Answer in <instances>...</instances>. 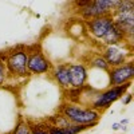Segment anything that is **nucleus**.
Listing matches in <instances>:
<instances>
[{"label":"nucleus","instance_id":"nucleus-1","mask_svg":"<svg viewBox=\"0 0 134 134\" xmlns=\"http://www.w3.org/2000/svg\"><path fill=\"white\" fill-rule=\"evenodd\" d=\"M87 31L97 40L102 42L105 46L127 43L124 32L118 28L111 15H102V16H95V18L88 19Z\"/></svg>","mask_w":134,"mask_h":134},{"label":"nucleus","instance_id":"nucleus-2","mask_svg":"<svg viewBox=\"0 0 134 134\" xmlns=\"http://www.w3.org/2000/svg\"><path fill=\"white\" fill-rule=\"evenodd\" d=\"M60 114L69 119L72 124L76 125H86L88 127L95 126L99 119H100V113L98 110H94L91 107H86L78 103H64L60 107Z\"/></svg>","mask_w":134,"mask_h":134},{"label":"nucleus","instance_id":"nucleus-3","mask_svg":"<svg viewBox=\"0 0 134 134\" xmlns=\"http://www.w3.org/2000/svg\"><path fill=\"white\" fill-rule=\"evenodd\" d=\"M115 24L124 32L127 43H131L134 31V4L133 0H121L118 7L111 14Z\"/></svg>","mask_w":134,"mask_h":134},{"label":"nucleus","instance_id":"nucleus-4","mask_svg":"<svg viewBox=\"0 0 134 134\" xmlns=\"http://www.w3.org/2000/svg\"><path fill=\"white\" fill-rule=\"evenodd\" d=\"M121 0H81L78 9L79 14L88 20L95 16L111 15Z\"/></svg>","mask_w":134,"mask_h":134},{"label":"nucleus","instance_id":"nucleus-5","mask_svg":"<svg viewBox=\"0 0 134 134\" xmlns=\"http://www.w3.org/2000/svg\"><path fill=\"white\" fill-rule=\"evenodd\" d=\"M27 58H28L27 50L16 48L9 51L4 62L7 69V75H11L14 78H23L30 75L27 70Z\"/></svg>","mask_w":134,"mask_h":134},{"label":"nucleus","instance_id":"nucleus-6","mask_svg":"<svg viewBox=\"0 0 134 134\" xmlns=\"http://www.w3.org/2000/svg\"><path fill=\"white\" fill-rule=\"evenodd\" d=\"M130 86H131V82L119 85V86H110L109 90L95 95V98L91 102V109L98 110V111L107 109L110 105H113L121 97H124L126 94V91L130 88Z\"/></svg>","mask_w":134,"mask_h":134},{"label":"nucleus","instance_id":"nucleus-7","mask_svg":"<svg viewBox=\"0 0 134 134\" xmlns=\"http://www.w3.org/2000/svg\"><path fill=\"white\" fill-rule=\"evenodd\" d=\"M52 69L51 62L39 48H34L28 51L27 58V70L30 75H43L48 74Z\"/></svg>","mask_w":134,"mask_h":134},{"label":"nucleus","instance_id":"nucleus-8","mask_svg":"<svg viewBox=\"0 0 134 134\" xmlns=\"http://www.w3.org/2000/svg\"><path fill=\"white\" fill-rule=\"evenodd\" d=\"M126 43L122 44H109L102 47V57L107 62L109 67H115L124 64L131 57V51H126Z\"/></svg>","mask_w":134,"mask_h":134},{"label":"nucleus","instance_id":"nucleus-9","mask_svg":"<svg viewBox=\"0 0 134 134\" xmlns=\"http://www.w3.org/2000/svg\"><path fill=\"white\" fill-rule=\"evenodd\" d=\"M107 74H109V86H119L131 82L134 78V63L133 60H127L124 64L110 67L107 70Z\"/></svg>","mask_w":134,"mask_h":134},{"label":"nucleus","instance_id":"nucleus-10","mask_svg":"<svg viewBox=\"0 0 134 134\" xmlns=\"http://www.w3.org/2000/svg\"><path fill=\"white\" fill-rule=\"evenodd\" d=\"M87 67L83 63H70L69 64V83L71 88L81 90L87 83Z\"/></svg>","mask_w":134,"mask_h":134},{"label":"nucleus","instance_id":"nucleus-11","mask_svg":"<svg viewBox=\"0 0 134 134\" xmlns=\"http://www.w3.org/2000/svg\"><path fill=\"white\" fill-rule=\"evenodd\" d=\"M50 74H51V78L55 81V83L59 85L62 88H70V83H69V63L52 66Z\"/></svg>","mask_w":134,"mask_h":134},{"label":"nucleus","instance_id":"nucleus-12","mask_svg":"<svg viewBox=\"0 0 134 134\" xmlns=\"http://www.w3.org/2000/svg\"><path fill=\"white\" fill-rule=\"evenodd\" d=\"M88 66H90V67H95V69H99V70H105V71H107L110 69L107 62L102 57V54L93 55V57L90 58V60H88Z\"/></svg>","mask_w":134,"mask_h":134},{"label":"nucleus","instance_id":"nucleus-13","mask_svg":"<svg viewBox=\"0 0 134 134\" xmlns=\"http://www.w3.org/2000/svg\"><path fill=\"white\" fill-rule=\"evenodd\" d=\"M11 134H31V122L24 119L19 121V124L15 126L14 131Z\"/></svg>","mask_w":134,"mask_h":134},{"label":"nucleus","instance_id":"nucleus-14","mask_svg":"<svg viewBox=\"0 0 134 134\" xmlns=\"http://www.w3.org/2000/svg\"><path fill=\"white\" fill-rule=\"evenodd\" d=\"M31 134H50L46 124H31Z\"/></svg>","mask_w":134,"mask_h":134},{"label":"nucleus","instance_id":"nucleus-15","mask_svg":"<svg viewBox=\"0 0 134 134\" xmlns=\"http://www.w3.org/2000/svg\"><path fill=\"white\" fill-rule=\"evenodd\" d=\"M7 69H5V64H4V60L0 59V87H2L5 81H7Z\"/></svg>","mask_w":134,"mask_h":134},{"label":"nucleus","instance_id":"nucleus-16","mask_svg":"<svg viewBox=\"0 0 134 134\" xmlns=\"http://www.w3.org/2000/svg\"><path fill=\"white\" fill-rule=\"evenodd\" d=\"M47 129L50 131V134H66V131L63 130V127L58 126V125H54V124H48Z\"/></svg>","mask_w":134,"mask_h":134},{"label":"nucleus","instance_id":"nucleus-17","mask_svg":"<svg viewBox=\"0 0 134 134\" xmlns=\"http://www.w3.org/2000/svg\"><path fill=\"white\" fill-rule=\"evenodd\" d=\"M111 129L113 130H126V126H124V125H121L119 122H117V124H113V126H111Z\"/></svg>","mask_w":134,"mask_h":134},{"label":"nucleus","instance_id":"nucleus-18","mask_svg":"<svg viewBox=\"0 0 134 134\" xmlns=\"http://www.w3.org/2000/svg\"><path fill=\"white\" fill-rule=\"evenodd\" d=\"M119 124H121V125H124V126H126V125L129 124V119H121V121H119Z\"/></svg>","mask_w":134,"mask_h":134},{"label":"nucleus","instance_id":"nucleus-19","mask_svg":"<svg viewBox=\"0 0 134 134\" xmlns=\"http://www.w3.org/2000/svg\"><path fill=\"white\" fill-rule=\"evenodd\" d=\"M130 100H131V95H127V98L125 99V102H124V103H125V105H127V103L130 102Z\"/></svg>","mask_w":134,"mask_h":134}]
</instances>
